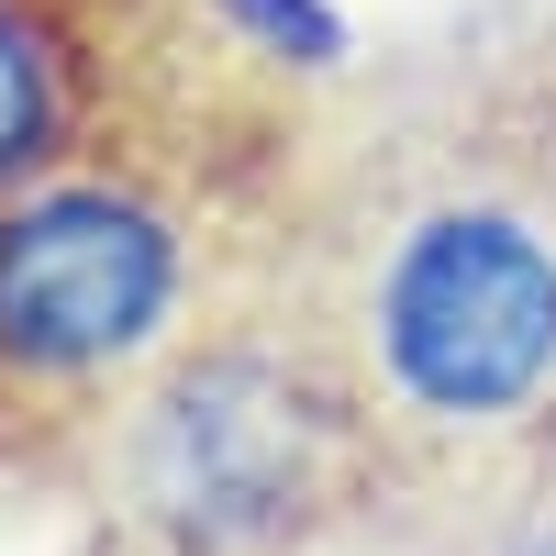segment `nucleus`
I'll list each match as a JSON object with an SVG mask.
<instances>
[{"instance_id": "6e6552de", "label": "nucleus", "mask_w": 556, "mask_h": 556, "mask_svg": "<svg viewBox=\"0 0 556 556\" xmlns=\"http://www.w3.org/2000/svg\"><path fill=\"white\" fill-rule=\"evenodd\" d=\"M534 89H545V101H556V78H534Z\"/></svg>"}, {"instance_id": "39448f33", "label": "nucleus", "mask_w": 556, "mask_h": 556, "mask_svg": "<svg viewBox=\"0 0 556 556\" xmlns=\"http://www.w3.org/2000/svg\"><path fill=\"white\" fill-rule=\"evenodd\" d=\"M256 78H334L345 67V12L334 0H190Z\"/></svg>"}, {"instance_id": "f03ea898", "label": "nucleus", "mask_w": 556, "mask_h": 556, "mask_svg": "<svg viewBox=\"0 0 556 556\" xmlns=\"http://www.w3.org/2000/svg\"><path fill=\"white\" fill-rule=\"evenodd\" d=\"M212 67L0 201V468H89L156 356L267 256L256 146Z\"/></svg>"}, {"instance_id": "20e7f679", "label": "nucleus", "mask_w": 556, "mask_h": 556, "mask_svg": "<svg viewBox=\"0 0 556 556\" xmlns=\"http://www.w3.org/2000/svg\"><path fill=\"white\" fill-rule=\"evenodd\" d=\"M212 67L245 56L190 0H0V201Z\"/></svg>"}, {"instance_id": "7ed1b4c3", "label": "nucleus", "mask_w": 556, "mask_h": 556, "mask_svg": "<svg viewBox=\"0 0 556 556\" xmlns=\"http://www.w3.org/2000/svg\"><path fill=\"white\" fill-rule=\"evenodd\" d=\"M78 479L134 556H312L401 490L345 356L267 256L156 356Z\"/></svg>"}, {"instance_id": "423d86ee", "label": "nucleus", "mask_w": 556, "mask_h": 556, "mask_svg": "<svg viewBox=\"0 0 556 556\" xmlns=\"http://www.w3.org/2000/svg\"><path fill=\"white\" fill-rule=\"evenodd\" d=\"M501 556H556V479L523 490V513H513V534H501Z\"/></svg>"}, {"instance_id": "f257e3e1", "label": "nucleus", "mask_w": 556, "mask_h": 556, "mask_svg": "<svg viewBox=\"0 0 556 556\" xmlns=\"http://www.w3.org/2000/svg\"><path fill=\"white\" fill-rule=\"evenodd\" d=\"M290 290L379 424L401 490H534L556 445V101L501 89L479 123L379 146L278 212Z\"/></svg>"}, {"instance_id": "0eeeda50", "label": "nucleus", "mask_w": 556, "mask_h": 556, "mask_svg": "<svg viewBox=\"0 0 556 556\" xmlns=\"http://www.w3.org/2000/svg\"><path fill=\"white\" fill-rule=\"evenodd\" d=\"M545 479H556V445H545Z\"/></svg>"}]
</instances>
